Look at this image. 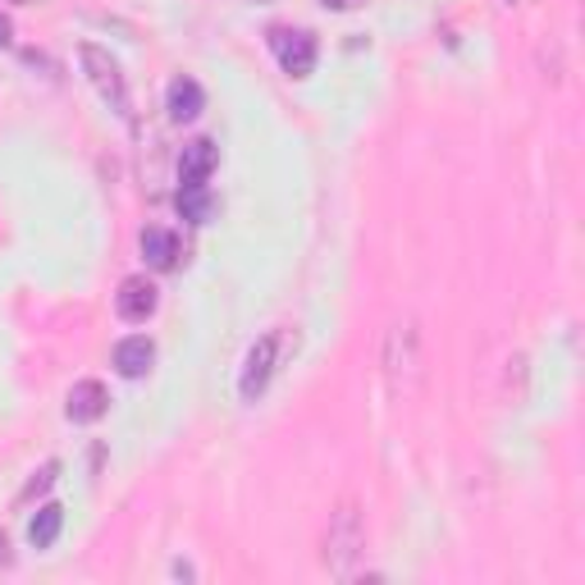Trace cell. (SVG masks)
<instances>
[{
	"instance_id": "obj_1",
	"label": "cell",
	"mask_w": 585,
	"mask_h": 585,
	"mask_svg": "<svg viewBox=\"0 0 585 585\" xmlns=\"http://www.w3.org/2000/svg\"><path fill=\"white\" fill-rule=\"evenodd\" d=\"M297 352V329L289 325H274L266 329V335L247 348V358H243V371H238V398L243 402H257L266 389H270V379L279 375V366H284L289 358Z\"/></svg>"
},
{
	"instance_id": "obj_2",
	"label": "cell",
	"mask_w": 585,
	"mask_h": 585,
	"mask_svg": "<svg viewBox=\"0 0 585 585\" xmlns=\"http://www.w3.org/2000/svg\"><path fill=\"white\" fill-rule=\"evenodd\" d=\"M366 553V522H362V507L358 503H339V513L329 517L325 526V568L329 576L339 581H358V558Z\"/></svg>"
},
{
	"instance_id": "obj_3",
	"label": "cell",
	"mask_w": 585,
	"mask_h": 585,
	"mask_svg": "<svg viewBox=\"0 0 585 585\" xmlns=\"http://www.w3.org/2000/svg\"><path fill=\"white\" fill-rule=\"evenodd\" d=\"M385 379H389V389L394 398H412L421 389V329L417 320H398L389 335H385Z\"/></svg>"
},
{
	"instance_id": "obj_4",
	"label": "cell",
	"mask_w": 585,
	"mask_h": 585,
	"mask_svg": "<svg viewBox=\"0 0 585 585\" xmlns=\"http://www.w3.org/2000/svg\"><path fill=\"white\" fill-rule=\"evenodd\" d=\"M79 60H83V73H87V83L96 87V96L106 101L115 115L129 119L133 115V101H129V79H124L119 60L110 56V50H101L96 42H83L79 46Z\"/></svg>"
},
{
	"instance_id": "obj_5",
	"label": "cell",
	"mask_w": 585,
	"mask_h": 585,
	"mask_svg": "<svg viewBox=\"0 0 585 585\" xmlns=\"http://www.w3.org/2000/svg\"><path fill=\"white\" fill-rule=\"evenodd\" d=\"M270 50L289 79H307L316 69V56H320V46L307 28H270Z\"/></svg>"
},
{
	"instance_id": "obj_6",
	"label": "cell",
	"mask_w": 585,
	"mask_h": 585,
	"mask_svg": "<svg viewBox=\"0 0 585 585\" xmlns=\"http://www.w3.org/2000/svg\"><path fill=\"white\" fill-rule=\"evenodd\" d=\"M156 302H161L156 284H151L147 274H129V279L119 284V293H115V312H119V320L142 325V320L156 316Z\"/></svg>"
},
{
	"instance_id": "obj_7",
	"label": "cell",
	"mask_w": 585,
	"mask_h": 585,
	"mask_svg": "<svg viewBox=\"0 0 585 585\" xmlns=\"http://www.w3.org/2000/svg\"><path fill=\"white\" fill-rule=\"evenodd\" d=\"M65 412L69 421H79V425H92L110 412V389L101 385V379H79V385L69 389V402H65Z\"/></svg>"
},
{
	"instance_id": "obj_8",
	"label": "cell",
	"mask_w": 585,
	"mask_h": 585,
	"mask_svg": "<svg viewBox=\"0 0 585 585\" xmlns=\"http://www.w3.org/2000/svg\"><path fill=\"white\" fill-rule=\"evenodd\" d=\"M151 362H156V343H151L147 335H129L115 343V371L124 379H142L151 371Z\"/></svg>"
},
{
	"instance_id": "obj_9",
	"label": "cell",
	"mask_w": 585,
	"mask_h": 585,
	"mask_svg": "<svg viewBox=\"0 0 585 585\" xmlns=\"http://www.w3.org/2000/svg\"><path fill=\"white\" fill-rule=\"evenodd\" d=\"M220 165V147L211 138H192L184 147V161H179V184H207Z\"/></svg>"
},
{
	"instance_id": "obj_10",
	"label": "cell",
	"mask_w": 585,
	"mask_h": 585,
	"mask_svg": "<svg viewBox=\"0 0 585 585\" xmlns=\"http://www.w3.org/2000/svg\"><path fill=\"white\" fill-rule=\"evenodd\" d=\"M201 106H207V92H201V83L188 79V73H179V79L169 83V92H165V110H169V119L188 124V119L201 115Z\"/></svg>"
},
{
	"instance_id": "obj_11",
	"label": "cell",
	"mask_w": 585,
	"mask_h": 585,
	"mask_svg": "<svg viewBox=\"0 0 585 585\" xmlns=\"http://www.w3.org/2000/svg\"><path fill=\"white\" fill-rule=\"evenodd\" d=\"M142 257L151 270H174L184 257L179 234H174V229H142Z\"/></svg>"
},
{
	"instance_id": "obj_12",
	"label": "cell",
	"mask_w": 585,
	"mask_h": 585,
	"mask_svg": "<svg viewBox=\"0 0 585 585\" xmlns=\"http://www.w3.org/2000/svg\"><path fill=\"white\" fill-rule=\"evenodd\" d=\"M60 530H65V507L60 503H42L37 517L28 522V545L33 549H50L60 540Z\"/></svg>"
},
{
	"instance_id": "obj_13",
	"label": "cell",
	"mask_w": 585,
	"mask_h": 585,
	"mask_svg": "<svg viewBox=\"0 0 585 585\" xmlns=\"http://www.w3.org/2000/svg\"><path fill=\"white\" fill-rule=\"evenodd\" d=\"M174 207H179V215H184V220L207 224V220H211V211H215V197H211V188H207V184H179V197H174Z\"/></svg>"
},
{
	"instance_id": "obj_14",
	"label": "cell",
	"mask_w": 585,
	"mask_h": 585,
	"mask_svg": "<svg viewBox=\"0 0 585 585\" xmlns=\"http://www.w3.org/2000/svg\"><path fill=\"white\" fill-rule=\"evenodd\" d=\"M56 476H60V463H46V467H42V471H37V476L28 480V490L19 494V503H33L37 494H46L50 485H56Z\"/></svg>"
},
{
	"instance_id": "obj_15",
	"label": "cell",
	"mask_w": 585,
	"mask_h": 585,
	"mask_svg": "<svg viewBox=\"0 0 585 585\" xmlns=\"http://www.w3.org/2000/svg\"><path fill=\"white\" fill-rule=\"evenodd\" d=\"M320 5H325V10H358L362 0H320Z\"/></svg>"
},
{
	"instance_id": "obj_16",
	"label": "cell",
	"mask_w": 585,
	"mask_h": 585,
	"mask_svg": "<svg viewBox=\"0 0 585 585\" xmlns=\"http://www.w3.org/2000/svg\"><path fill=\"white\" fill-rule=\"evenodd\" d=\"M10 33H14V28H10V19L0 14V46H10Z\"/></svg>"
},
{
	"instance_id": "obj_17",
	"label": "cell",
	"mask_w": 585,
	"mask_h": 585,
	"mask_svg": "<svg viewBox=\"0 0 585 585\" xmlns=\"http://www.w3.org/2000/svg\"><path fill=\"white\" fill-rule=\"evenodd\" d=\"M5 549H10V545H5V536H0V558H5Z\"/></svg>"
},
{
	"instance_id": "obj_18",
	"label": "cell",
	"mask_w": 585,
	"mask_h": 585,
	"mask_svg": "<svg viewBox=\"0 0 585 585\" xmlns=\"http://www.w3.org/2000/svg\"><path fill=\"white\" fill-rule=\"evenodd\" d=\"M503 5H526V0H503Z\"/></svg>"
}]
</instances>
